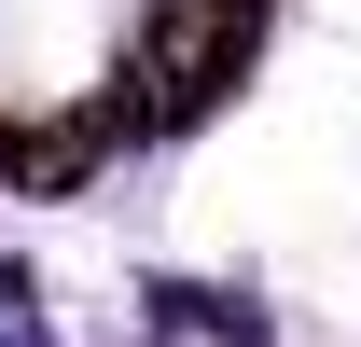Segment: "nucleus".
<instances>
[{
    "mask_svg": "<svg viewBox=\"0 0 361 347\" xmlns=\"http://www.w3.org/2000/svg\"><path fill=\"white\" fill-rule=\"evenodd\" d=\"M250 28H264V0H167L153 42H139V97L153 111H209L250 70Z\"/></svg>",
    "mask_w": 361,
    "mask_h": 347,
    "instance_id": "nucleus-1",
    "label": "nucleus"
},
{
    "mask_svg": "<svg viewBox=\"0 0 361 347\" xmlns=\"http://www.w3.org/2000/svg\"><path fill=\"white\" fill-rule=\"evenodd\" d=\"M97 167V126H28L14 139V181H28V195H56V181H84Z\"/></svg>",
    "mask_w": 361,
    "mask_h": 347,
    "instance_id": "nucleus-2",
    "label": "nucleus"
}]
</instances>
